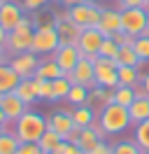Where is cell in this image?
<instances>
[{
  "mask_svg": "<svg viewBox=\"0 0 149 154\" xmlns=\"http://www.w3.org/2000/svg\"><path fill=\"white\" fill-rule=\"evenodd\" d=\"M133 49H135V54L142 63H149V30L144 35H138V38L133 40Z\"/></svg>",
  "mask_w": 149,
  "mask_h": 154,
  "instance_id": "f546056e",
  "label": "cell"
},
{
  "mask_svg": "<svg viewBox=\"0 0 149 154\" xmlns=\"http://www.w3.org/2000/svg\"><path fill=\"white\" fill-rule=\"evenodd\" d=\"M112 40H114L119 47H130V45H133V40H135V35H130V33H126V30H119V33H114V35H112Z\"/></svg>",
  "mask_w": 149,
  "mask_h": 154,
  "instance_id": "8d00e7d4",
  "label": "cell"
},
{
  "mask_svg": "<svg viewBox=\"0 0 149 154\" xmlns=\"http://www.w3.org/2000/svg\"><path fill=\"white\" fill-rule=\"evenodd\" d=\"M19 145L21 143H19V138L12 133V131L0 135V154H17Z\"/></svg>",
  "mask_w": 149,
  "mask_h": 154,
  "instance_id": "836d02e7",
  "label": "cell"
},
{
  "mask_svg": "<svg viewBox=\"0 0 149 154\" xmlns=\"http://www.w3.org/2000/svg\"><path fill=\"white\" fill-rule=\"evenodd\" d=\"M5 2H7V0H0V5H5Z\"/></svg>",
  "mask_w": 149,
  "mask_h": 154,
  "instance_id": "816d5d0a",
  "label": "cell"
},
{
  "mask_svg": "<svg viewBox=\"0 0 149 154\" xmlns=\"http://www.w3.org/2000/svg\"><path fill=\"white\" fill-rule=\"evenodd\" d=\"M68 112H70V117H72L77 128H89V126H93L98 122V112L91 105H77L72 110H68Z\"/></svg>",
  "mask_w": 149,
  "mask_h": 154,
  "instance_id": "e0dca14e",
  "label": "cell"
},
{
  "mask_svg": "<svg viewBox=\"0 0 149 154\" xmlns=\"http://www.w3.org/2000/svg\"><path fill=\"white\" fill-rule=\"evenodd\" d=\"M119 10H128V7H144V0H117ZM147 10V7H144Z\"/></svg>",
  "mask_w": 149,
  "mask_h": 154,
  "instance_id": "60d3db41",
  "label": "cell"
},
{
  "mask_svg": "<svg viewBox=\"0 0 149 154\" xmlns=\"http://www.w3.org/2000/svg\"><path fill=\"white\" fill-rule=\"evenodd\" d=\"M147 28H149V10H147Z\"/></svg>",
  "mask_w": 149,
  "mask_h": 154,
  "instance_id": "681fc988",
  "label": "cell"
},
{
  "mask_svg": "<svg viewBox=\"0 0 149 154\" xmlns=\"http://www.w3.org/2000/svg\"><path fill=\"white\" fill-rule=\"evenodd\" d=\"M19 82H21V77L14 72V68L9 63H0V96L2 94H12L19 87Z\"/></svg>",
  "mask_w": 149,
  "mask_h": 154,
  "instance_id": "ffe728a7",
  "label": "cell"
},
{
  "mask_svg": "<svg viewBox=\"0 0 149 154\" xmlns=\"http://www.w3.org/2000/svg\"><path fill=\"white\" fill-rule=\"evenodd\" d=\"M79 133H82V128H77V126H74L72 131L68 133V138H65V140H68V143H74V145H77V140H79Z\"/></svg>",
  "mask_w": 149,
  "mask_h": 154,
  "instance_id": "7bdbcfd3",
  "label": "cell"
},
{
  "mask_svg": "<svg viewBox=\"0 0 149 154\" xmlns=\"http://www.w3.org/2000/svg\"><path fill=\"white\" fill-rule=\"evenodd\" d=\"M98 126L107 133V138H110V135H121L123 131H128L130 126H133L130 115H128V107L110 103L107 107H102L100 112H98Z\"/></svg>",
  "mask_w": 149,
  "mask_h": 154,
  "instance_id": "7a4b0ae2",
  "label": "cell"
},
{
  "mask_svg": "<svg viewBox=\"0 0 149 154\" xmlns=\"http://www.w3.org/2000/svg\"><path fill=\"white\" fill-rule=\"evenodd\" d=\"M56 2H58L61 7L68 10V7H74V5H79V2H84V0H56Z\"/></svg>",
  "mask_w": 149,
  "mask_h": 154,
  "instance_id": "ee69618b",
  "label": "cell"
},
{
  "mask_svg": "<svg viewBox=\"0 0 149 154\" xmlns=\"http://www.w3.org/2000/svg\"><path fill=\"white\" fill-rule=\"evenodd\" d=\"M61 47V40L56 33V26H35L33 33V47L30 51L37 56H54V51Z\"/></svg>",
  "mask_w": 149,
  "mask_h": 154,
  "instance_id": "5b68a950",
  "label": "cell"
},
{
  "mask_svg": "<svg viewBox=\"0 0 149 154\" xmlns=\"http://www.w3.org/2000/svg\"><path fill=\"white\" fill-rule=\"evenodd\" d=\"M133 140H135L144 152H149V119H144V122H140V124L133 126Z\"/></svg>",
  "mask_w": 149,
  "mask_h": 154,
  "instance_id": "4316f807",
  "label": "cell"
},
{
  "mask_svg": "<svg viewBox=\"0 0 149 154\" xmlns=\"http://www.w3.org/2000/svg\"><path fill=\"white\" fill-rule=\"evenodd\" d=\"M144 154H149V152H144Z\"/></svg>",
  "mask_w": 149,
  "mask_h": 154,
  "instance_id": "11a10c76",
  "label": "cell"
},
{
  "mask_svg": "<svg viewBox=\"0 0 149 154\" xmlns=\"http://www.w3.org/2000/svg\"><path fill=\"white\" fill-rule=\"evenodd\" d=\"M65 103H70L72 107L86 105V103H89V89L82 87V84H72L70 94H68V98H65Z\"/></svg>",
  "mask_w": 149,
  "mask_h": 154,
  "instance_id": "83f0119b",
  "label": "cell"
},
{
  "mask_svg": "<svg viewBox=\"0 0 149 154\" xmlns=\"http://www.w3.org/2000/svg\"><path fill=\"white\" fill-rule=\"evenodd\" d=\"M0 107H2V112H5V117H7V122H12V124H14L19 117L28 110V105L17 96V94H14V91L0 96Z\"/></svg>",
  "mask_w": 149,
  "mask_h": 154,
  "instance_id": "9a60e30c",
  "label": "cell"
},
{
  "mask_svg": "<svg viewBox=\"0 0 149 154\" xmlns=\"http://www.w3.org/2000/svg\"><path fill=\"white\" fill-rule=\"evenodd\" d=\"M121 28L130 35H144L147 33V10L144 7H128L121 10Z\"/></svg>",
  "mask_w": 149,
  "mask_h": 154,
  "instance_id": "52a82bcc",
  "label": "cell"
},
{
  "mask_svg": "<svg viewBox=\"0 0 149 154\" xmlns=\"http://www.w3.org/2000/svg\"><path fill=\"white\" fill-rule=\"evenodd\" d=\"M140 87L144 91V96H149V72H140Z\"/></svg>",
  "mask_w": 149,
  "mask_h": 154,
  "instance_id": "b9f144b4",
  "label": "cell"
},
{
  "mask_svg": "<svg viewBox=\"0 0 149 154\" xmlns=\"http://www.w3.org/2000/svg\"><path fill=\"white\" fill-rule=\"evenodd\" d=\"M93 68H96V87H102V89L119 87V66H117L114 58L96 56L93 58Z\"/></svg>",
  "mask_w": 149,
  "mask_h": 154,
  "instance_id": "8992f818",
  "label": "cell"
},
{
  "mask_svg": "<svg viewBox=\"0 0 149 154\" xmlns=\"http://www.w3.org/2000/svg\"><path fill=\"white\" fill-rule=\"evenodd\" d=\"M102 40H105V38H102V33L98 28L82 30V35H79V40H77V49H79L82 58H96V56H98Z\"/></svg>",
  "mask_w": 149,
  "mask_h": 154,
  "instance_id": "9c48e42d",
  "label": "cell"
},
{
  "mask_svg": "<svg viewBox=\"0 0 149 154\" xmlns=\"http://www.w3.org/2000/svg\"><path fill=\"white\" fill-rule=\"evenodd\" d=\"M49 2H56V0H23V10L26 12H40L42 7H47Z\"/></svg>",
  "mask_w": 149,
  "mask_h": 154,
  "instance_id": "d590c367",
  "label": "cell"
},
{
  "mask_svg": "<svg viewBox=\"0 0 149 154\" xmlns=\"http://www.w3.org/2000/svg\"><path fill=\"white\" fill-rule=\"evenodd\" d=\"M119 54V45L114 42L112 38H105L100 45V51H98V56H105V58H117Z\"/></svg>",
  "mask_w": 149,
  "mask_h": 154,
  "instance_id": "e575fe53",
  "label": "cell"
},
{
  "mask_svg": "<svg viewBox=\"0 0 149 154\" xmlns=\"http://www.w3.org/2000/svg\"><path fill=\"white\" fill-rule=\"evenodd\" d=\"M56 152H61V154H84L74 143H68V140H63V143L58 145V149H56Z\"/></svg>",
  "mask_w": 149,
  "mask_h": 154,
  "instance_id": "f35d334b",
  "label": "cell"
},
{
  "mask_svg": "<svg viewBox=\"0 0 149 154\" xmlns=\"http://www.w3.org/2000/svg\"><path fill=\"white\" fill-rule=\"evenodd\" d=\"M140 82V70L130 66H119V84L121 87H135Z\"/></svg>",
  "mask_w": 149,
  "mask_h": 154,
  "instance_id": "f1b7e54d",
  "label": "cell"
},
{
  "mask_svg": "<svg viewBox=\"0 0 149 154\" xmlns=\"http://www.w3.org/2000/svg\"><path fill=\"white\" fill-rule=\"evenodd\" d=\"M144 7H147V10H149V0H144Z\"/></svg>",
  "mask_w": 149,
  "mask_h": 154,
  "instance_id": "f907efd6",
  "label": "cell"
},
{
  "mask_svg": "<svg viewBox=\"0 0 149 154\" xmlns=\"http://www.w3.org/2000/svg\"><path fill=\"white\" fill-rule=\"evenodd\" d=\"M96 28L102 33V38H112L114 33H119L121 28V10H114V7H102L100 12V21Z\"/></svg>",
  "mask_w": 149,
  "mask_h": 154,
  "instance_id": "4fadbf2b",
  "label": "cell"
},
{
  "mask_svg": "<svg viewBox=\"0 0 149 154\" xmlns=\"http://www.w3.org/2000/svg\"><path fill=\"white\" fill-rule=\"evenodd\" d=\"M128 115H130L133 126L140 124V122H144V119H149V96L135 98V100L130 103V107H128Z\"/></svg>",
  "mask_w": 149,
  "mask_h": 154,
  "instance_id": "7402d4cb",
  "label": "cell"
},
{
  "mask_svg": "<svg viewBox=\"0 0 149 154\" xmlns=\"http://www.w3.org/2000/svg\"><path fill=\"white\" fill-rule=\"evenodd\" d=\"M23 17H26V10H23V5H19V2H14V0H7L5 5H0V26L7 30H14L23 21Z\"/></svg>",
  "mask_w": 149,
  "mask_h": 154,
  "instance_id": "30bf717a",
  "label": "cell"
},
{
  "mask_svg": "<svg viewBox=\"0 0 149 154\" xmlns=\"http://www.w3.org/2000/svg\"><path fill=\"white\" fill-rule=\"evenodd\" d=\"M40 61H42V56H37L33 51H23V54L9 56V66L14 68V72L21 79H28V77H35V70L40 66Z\"/></svg>",
  "mask_w": 149,
  "mask_h": 154,
  "instance_id": "ba28073f",
  "label": "cell"
},
{
  "mask_svg": "<svg viewBox=\"0 0 149 154\" xmlns=\"http://www.w3.org/2000/svg\"><path fill=\"white\" fill-rule=\"evenodd\" d=\"M44 131H47V117L33 107H28L12 126V133L19 138V143H37Z\"/></svg>",
  "mask_w": 149,
  "mask_h": 154,
  "instance_id": "6da1fadb",
  "label": "cell"
},
{
  "mask_svg": "<svg viewBox=\"0 0 149 154\" xmlns=\"http://www.w3.org/2000/svg\"><path fill=\"white\" fill-rule=\"evenodd\" d=\"M63 143V138L56 133V131H51V128H47L44 133H42V138L37 140V145H40V149L44 154H49V152H56L58 149V145Z\"/></svg>",
  "mask_w": 149,
  "mask_h": 154,
  "instance_id": "484cf974",
  "label": "cell"
},
{
  "mask_svg": "<svg viewBox=\"0 0 149 154\" xmlns=\"http://www.w3.org/2000/svg\"><path fill=\"white\" fill-rule=\"evenodd\" d=\"M14 94H17V96L21 98L28 107H33L37 100H40V98H37V79H35V77L21 79V82H19V87L14 89Z\"/></svg>",
  "mask_w": 149,
  "mask_h": 154,
  "instance_id": "d6986e66",
  "label": "cell"
},
{
  "mask_svg": "<svg viewBox=\"0 0 149 154\" xmlns=\"http://www.w3.org/2000/svg\"><path fill=\"white\" fill-rule=\"evenodd\" d=\"M0 63H9V54L5 47H0Z\"/></svg>",
  "mask_w": 149,
  "mask_h": 154,
  "instance_id": "f6af8a7d",
  "label": "cell"
},
{
  "mask_svg": "<svg viewBox=\"0 0 149 154\" xmlns=\"http://www.w3.org/2000/svg\"><path fill=\"white\" fill-rule=\"evenodd\" d=\"M49 154H61V152H49Z\"/></svg>",
  "mask_w": 149,
  "mask_h": 154,
  "instance_id": "db71d44e",
  "label": "cell"
},
{
  "mask_svg": "<svg viewBox=\"0 0 149 154\" xmlns=\"http://www.w3.org/2000/svg\"><path fill=\"white\" fill-rule=\"evenodd\" d=\"M33 33H35V21L30 19V17H23V21L19 23L17 28L7 33L5 49H7L9 56L30 51V47H33Z\"/></svg>",
  "mask_w": 149,
  "mask_h": 154,
  "instance_id": "3957f363",
  "label": "cell"
},
{
  "mask_svg": "<svg viewBox=\"0 0 149 154\" xmlns=\"http://www.w3.org/2000/svg\"><path fill=\"white\" fill-rule=\"evenodd\" d=\"M72 84H82L86 89L96 87V68H93V58H79V63L74 66V70L70 72Z\"/></svg>",
  "mask_w": 149,
  "mask_h": 154,
  "instance_id": "7c38bea8",
  "label": "cell"
},
{
  "mask_svg": "<svg viewBox=\"0 0 149 154\" xmlns=\"http://www.w3.org/2000/svg\"><path fill=\"white\" fill-rule=\"evenodd\" d=\"M135 91H133V87H117L114 89V103L117 105H123V107H130V103L135 100Z\"/></svg>",
  "mask_w": 149,
  "mask_h": 154,
  "instance_id": "1f68e13d",
  "label": "cell"
},
{
  "mask_svg": "<svg viewBox=\"0 0 149 154\" xmlns=\"http://www.w3.org/2000/svg\"><path fill=\"white\" fill-rule=\"evenodd\" d=\"M17 154H44V152L40 149L37 143H21L19 149H17Z\"/></svg>",
  "mask_w": 149,
  "mask_h": 154,
  "instance_id": "74e56055",
  "label": "cell"
},
{
  "mask_svg": "<svg viewBox=\"0 0 149 154\" xmlns=\"http://www.w3.org/2000/svg\"><path fill=\"white\" fill-rule=\"evenodd\" d=\"M5 40H7V30L0 26V47H5Z\"/></svg>",
  "mask_w": 149,
  "mask_h": 154,
  "instance_id": "bcb514c9",
  "label": "cell"
},
{
  "mask_svg": "<svg viewBox=\"0 0 149 154\" xmlns=\"http://www.w3.org/2000/svg\"><path fill=\"white\" fill-rule=\"evenodd\" d=\"M86 154H112V143H107V140H100V143L96 145L91 152H86Z\"/></svg>",
  "mask_w": 149,
  "mask_h": 154,
  "instance_id": "ab89813d",
  "label": "cell"
},
{
  "mask_svg": "<svg viewBox=\"0 0 149 154\" xmlns=\"http://www.w3.org/2000/svg\"><path fill=\"white\" fill-rule=\"evenodd\" d=\"M0 124H7V117H5V112H2V107H0Z\"/></svg>",
  "mask_w": 149,
  "mask_h": 154,
  "instance_id": "7dc6e473",
  "label": "cell"
},
{
  "mask_svg": "<svg viewBox=\"0 0 149 154\" xmlns=\"http://www.w3.org/2000/svg\"><path fill=\"white\" fill-rule=\"evenodd\" d=\"M110 103H114V89H102V87H93L89 89V103L96 112H100L102 107H107Z\"/></svg>",
  "mask_w": 149,
  "mask_h": 154,
  "instance_id": "ac0fdd59",
  "label": "cell"
},
{
  "mask_svg": "<svg viewBox=\"0 0 149 154\" xmlns=\"http://www.w3.org/2000/svg\"><path fill=\"white\" fill-rule=\"evenodd\" d=\"M51 58L58 63V68L63 70V75H70V72L74 70V66L79 63L82 54H79V49L74 47V45H61V47L54 51Z\"/></svg>",
  "mask_w": 149,
  "mask_h": 154,
  "instance_id": "8fae6325",
  "label": "cell"
},
{
  "mask_svg": "<svg viewBox=\"0 0 149 154\" xmlns=\"http://www.w3.org/2000/svg\"><path fill=\"white\" fill-rule=\"evenodd\" d=\"M117 66H130V68H142L144 63L138 58V54H135V49H133V45L130 47H119V54H117Z\"/></svg>",
  "mask_w": 149,
  "mask_h": 154,
  "instance_id": "cb8c5ba5",
  "label": "cell"
},
{
  "mask_svg": "<svg viewBox=\"0 0 149 154\" xmlns=\"http://www.w3.org/2000/svg\"><path fill=\"white\" fill-rule=\"evenodd\" d=\"M112 154H144V149L133 138H119L112 143Z\"/></svg>",
  "mask_w": 149,
  "mask_h": 154,
  "instance_id": "d4e9b609",
  "label": "cell"
},
{
  "mask_svg": "<svg viewBox=\"0 0 149 154\" xmlns=\"http://www.w3.org/2000/svg\"><path fill=\"white\" fill-rule=\"evenodd\" d=\"M47 128L56 131V133L65 140L68 133L74 128V122H72V117H70V112H65V110H54L51 115L47 117Z\"/></svg>",
  "mask_w": 149,
  "mask_h": 154,
  "instance_id": "5bb4252c",
  "label": "cell"
},
{
  "mask_svg": "<svg viewBox=\"0 0 149 154\" xmlns=\"http://www.w3.org/2000/svg\"><path fill=\"white\" fill-rule=\"evenodd\" d=\"M56 77H63V70L58 68V63H56L54 58L42 56V61H40V66L35 70V79H51L54 82Z\"/></svg>",
  "mask_w": 149,
  "mask_h": 154,
  "instance_id": "44dd1931",
  "label": "cell"
},
{
  "mask_svg": "<svg viewBox=\"0 0 149 154\" xmlns=\"http://www.w3.org/2000/svg\"><path fill=\"white\" fill-rule=\"evenodd\" d=\"M70 89H72L70 75H63V77H56L54 79V96H56V100H65L68 94H70Z\"/></svg>",
  "mask_w": 149,
  "mask_h": 154,
  "instance_id": "4dcf8cb0",
  "label": "cell"
},
{
  "mask_svg": "<svg viewBox=\"0 0 149 154\" xmlns=\"http://www.w3.org/2000/svg\"><path fill=\"white\" fill-rule=\"evenodd\" d=\"M56 33H58L61 45H74V47H77V40H79V35H82V28L74 26L72 21L65 17V19L56 21Z\"/></svg>",
  "mask_w": 149,
  "mask_h": 154,
  "instance_id": "2e32d148",
  "label": "cell"
},
{
  "mask_svg": "<svg viewBox=\"0 0 149 154\" xmlns=\"http://www.w3.org/2000/svg\"><path fill=\"white\" fill-rule=\"evenodd\" d=\"M100 143V135L96 131V126H89V128H82V133H79V140H77V147L82 149L84 154L91 152L96 145Z\"/></svg>",
  "mask_w": 149,
  "mask_h": 154,
  "instance_id": "603a6c76",
  "label": "cell"
},
{
  "mask_svg": "<svg viewBox=\"0 0 149 154\" xmlns=\"http://www.w3.org/2000/svg\"><path fill=\"white\" fill-rule=\"evenodd\" d=\"M37 98L42 103H54V82L51 79H37Z\"/></svg>",
  "mask_w": 149,
  "mask_h": 154,
  "instance_id": "d6a6232c",
  "label": "cell"
},
{
  "mask_svg": "<svg viewBox=\"0 0 149 154\" xmlns=\"http://www.w3.org/2000/svg\"><path fill=\"white\" fill-rule=\"evenodd\" d=\"M86 2H98V0H86Z\"/></svg>",
  "mask_w": 149,
  "mask_h": 154,
  "instance_id": "f5cc1de1",
  "label": "cell"
},
{
  "mask_svg": "<svg viewBox=\"0 0 149 154\" xmlns=\"http://www.w3.org/2000/svg\"><path fill=\"white\" fill-rule=\"evenodd\" d=\"M100 12L102 7L98 2H79V5H74V7H68V19L72 21L74 26H79L82 30L86 28H96L98 26V21H100Z\"/></svg>",
  "mask_w": 149,
  "mask_h": 154,
  "instance_id": "277c9868",
  "label": "cell"
},
{
  "mask_svg": "<svg viewBox=\"0 0 149 154\" xmlns=\"http://www.w3.org/2000/svg\"><path fill=\"white\" fill-rule=\"evenodd\" d=\"M2 133H7V131H5V126L0 124V135H2Z\"/></svg>",
  "mask_w": 149,
  "mask_h": 154,
  "instance_id": "c3c4849f",
  "label": "cell"
}]
</instances>
